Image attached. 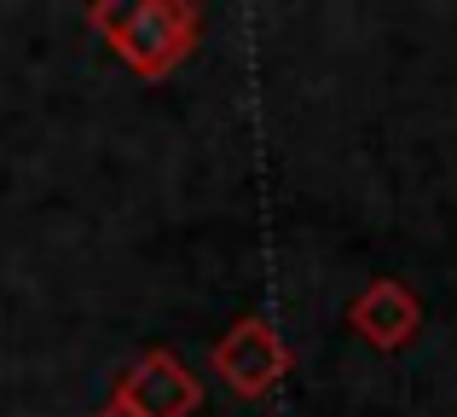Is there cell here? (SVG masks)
Instances as JSON below:
<instances>
[{"instance_id": "6da1fadb", "label": "cell", "mask_w": 457, "mask_h": 417, "mask_svg": "<svg viewBox=\"0 0 457 417\" xmlns=\"http://www.w3.org/2000/svg\"><path fill=\"white\" fill-rule=\"evenodd\" d=\"M81 18L139 81H168L203 35V12L186 0H99Z\"/></svg>"}, {"instance_id": "7a4b0ae2", "label": "cell", "mask_w": 457, "mask_h": 417, "mask_svg": "<svg viewBox=\"0 0 457 417\" xmlns=\"http://www.w3.org/2000/svg\"><path fill=\"white\" fill-rule=\"evenodd\" d=\"M209 365L237 400H267L272 388L290 377V342L267 325V319H237L226 325V337L209 348Z\"/></svg>"}, {"instance_id": "3957f363", "label": "cell", "mask_w": 457, "mask_h": 417, "mask_svg": "<svg viewBox=\"0 0 457 417\" xmlns=\"http://www.w3.org/2000/svg\"><path fill=\"white\" fill-rule=\"evenodd\" d=\"M116 406H128L134 417H197L203 406V383L174 348H151L116 377Z\"/></svg>"}, {"instance_id": "277c9868", "label": "cell", "mask_w": 457, "mask_h": 417, "mask_svg": "<svg viewBox=\"0 0 457 417\" xmlns=\"http://www.w3.org/2000/svg\"><path fill=\"white\" fill-rule=\"evenodd\" d=\"M347 325L377 354H400V348H411L417 330H423V302H417L400 279H370L365 290L347 302Z\"/></svg>"}, {"instance_id": "5b68a950", "label": "cell", "mask_w": 457, "mask_h": 417, "mask_svg": "<svg viewBox=\"0 0 457 417\" xmlns=\"http://www.w3.org/2000/svg\"><path fill=\"white\" fill-rule=\"evenodd\" d=\"M93 417H134V412H128V406H116V400H104V406L93 412Z\"/></svg>"}]
</instances>
